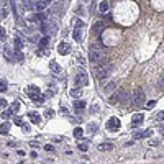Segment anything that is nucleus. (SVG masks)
I'll return each mask as SVG.
<instances>
[{
	"label": "nucleus",
	"instance_id": "obj_1",
	"mask_svg": "<svg viewBox=\"0 0 164 164\" xmlns=\"http://www.w3.org/2000/svg\"><path fill=\"white\" fill-rule=\"evenodd\" d=\"M89 61L94 64L105 62V53L102 51V48H90L89 51Z\"/></svg>",
	"mask_w": 164,
	"mask_h": 164
},
{
	"label": "nucleus",
	"instance_id": "obj_2",
	"mask_svg": "<svg viewBox=\"0 0 164 164\" xmlns=\"http://www.w3.org/2000/svg\"><path fill=\"white\" fill-rule=\"evenodd\" d=\"M112 72H113V66L112 64H107V66H102V67L95 69V75H97L99 81H105L107 77H110Z\"/></svg>",
	"mask_w": 164,
	"mask_h": 164
},
{
	"label": "nucleus",
	"instance_id": "obj_3",
	"mask_svg": "<svg viewBox=\"0 0 164 164\" xmlns=\"http://www.w3.org/2000/svg\"><path fill=\"white\" fill-rule=\"evenodd\" d=\"M74 82H75V87L89 85V74H87L84 69H79L77 74H75V77H74Z\"/></svg>",
	"mask_w": 164,
	"mask_h": 164
},
{
	"label": "nucleus",
	"instance_id": "obj_4",
	"mask_svg": "<svg viewBox=\"0 0 164 164\" xmlns=\"http://www.w3.org/2000/svg\"><path fill=\"white\" fill-rule=\"evenodd\" d=\"M143 102H145V92H143L141 89H138L136 92H135V95H133V107L135 109H139Z\"/></svg>",
	"mask_w": 164,
	"mask_h": 164
},
{
	"label": "nucleus",
	"instance_id": "obj_5",
	"mask_svg": "<svg viewBox=\"0 0 164 164\" xmlns=\"http://www.w3.org/2000/svg\"><path fill=\"white\" fill-rule=\"evenodd\" d=\"M120 126H122V123H120V120L117 117H112L109 122H107V130H110V131L120 130Z\"/></svg>",
	"mask_w": 164,
	"mask_h": 164
},
{
	"label": "nucleus",
	"instance_id": "obj_6",
	"mask_svg": "<svg viewBox=\"0 0 164 164\" xmlns=\"http://www.w3.org/2000/svg\"><path fill=\"white\" fill-rule=\"evenodd\" d=\"M143 122H145V115H143V113H135L133 117H131V126H133V128L139 126Z\"/></svg>",
	"mask_w": 164,
	"mask_h": 164
},
{
	"label": "nucleus",
	"instance_id": "obj_7",
	"mask_svg": "<svg viewBox=\"0 0 164 164\" xmlns=\"http://www.w3.org/2000/svg\"><path fill=\"white\" fill-rule=\"evenodd\" d=\"M58 53L61 54V56H66V54H69L71 53V46H69V43H61V45L58 46Z\"/></svg>",
	"mask_w": 164,
	"mask_h": 164
},
{
	"label": "nucleus",
	"instance_id": "obj_8",
	"mask_svg": "<svg viewBox=\"0 0 164 164\" xmlns=\"http://www.w3.org/2000/svg\"><path fill=\"white\" fill-rule=\"evenodd\" d=\"M49 5H51V0H36V10L38 12H43Z\"/></svg>",
	"mask_w": 164,
	"mask_h": 164
},
{
	"label": "nucleus",
	"instance_id": "obj_9",
	"mask_svg": "<svg viewBox=\"0 0 164 164\" xmlns=\"http://www.w3.org/2000/svg\"><path fill=\"white\" fill-rule=\"evenodd\" d=\"M3 54H5V59H7V61H10V62L15 61V54H13V51H12L10 46H5V49H3Z\"/></svg>",
	"mask_w": 164,
	"mask_h": 164
},
{
	"label": "nucleus",
	"instance_id": "obj_10",
	"mask_svg": "<svg viewBox=\"0 0 164 164\" xmlns=\"http://www.w3.org/2000/svg\"><path fill=\"white\" fill-rule=\"evenodd\" d=\"M115 89H117V81H110L105 87H103V92L109 95V94H112V92H113Z\"/></svg>",
	"mask_w": 164,
	"mask_h": 164
},
{
	"label": "nucleus",
	"instance_id": "obj_11",
	"mask_svg": "<svg viewBox=\"0 0 164 164\" xmlns=\"http://www.w3.org/2000/svg\"><path fill=\"white\" fill-rule=\"evenodd\" d=\"M105 28H107V25H105L103 22H97L94 26H92V30H94V33H95V35H99V33H102V31L105 30Z\"/></svg>",
	"mask_w": 164,
	"mask_h": 164
},
{
	"label": "nucleus",
	"instance_id": "obj_12",
	"mask_svg": "<svg viewBox=\"0 0 164 164\" xmlns=\"http://www.w3.org/2000/svg\"><path fill=\"white\" fill-rule=\"evenodd\" d=\"M123 92H125V90H123V89H120V90L117 92V94H113V97H110V99H109V102H110V103H118L120 100H122Z\"/></svg>",
	"mask_w": 164,
	"mask_h": 164
},
{
	"label": "nucleus",
	"instance_id": "obj_13",
	"mask_svg": "<svg viewBox=\"0 0 164 164\" xmlns=\"http://www.w3.org/2000/svg\"><path fill=\"white\" fill-rule=\"evenodd\" d=\"M48 8H49V13H51V15H58V13H59V10H61V3H59V2L51 3V5L48 7Z\"/></svg>",
	"mask_w": 164,
	"mask_h": 164
},
{
	"label": "nucleus",
	"instance_id": "obj_14",
	"mask_svg": "<svg viewBox=\"0 0 164 164\" xmlns=\"http://www.w3.org/2000/svg\"><path fill=\"white\" fill-rule=\"evenodd\" d=\"M153 133V130H145V131H138V133H135L133 135V138L135 139H139V138H148L149 135Z\"/></svg>",
	"mask_w": 164,
	"mask_h": 164
},
{
	"label": "nucleus",
	"instance_id": "obj_15",
	"mask_svg": "<svg viewBox=\"0 0 164 164\" xmlns=\"http://www.w3.org/2000/svg\"><path fill=\"white\" fill-rule=\"evenodd\" d=\"M84 109H85V102L84 100H75L74 102V110L77 112V113H81Z\"/></svg>",
	"mask_w": 164,
	"mask_h": 164
},
{
	"label": "nucleus",
	"instance_id": "obj_16",
	"mask_svg": "<svg viewBox=\"0 0 164 164\" xmlns=\"http://www.w3.org/2000/svg\"><path fill=\"white\" fill-rule=\"evenodd\" d=\"M49 69H51V72H53V74H59V72H61V67H59V64L56 62V61H51L49 62Z\"/></svg>",
	"mask_w": 164,
	"mask_h": 164
},
{
	"label": "nucleus",
	"instance_id": "obj_17",
	"mask_svg": "<svg viewBox=\"0 0 164 164\" xmlns=\"http://www.w3.org/2000/svg\"><path fill=\"white\" fill-rule=\"evenodd\" d=\"M69 95L74 99V100H75V99H79V97L82 95V92H81V87H75V89H71V90H69Z\"/></svg>",
	"mask_w": 164,
	"mask_h": 164
},
{
	"label": "nucleus",
	"instance_id": "obj_18",
	"mask_svg": "<svg viewBox=\"0 0 164 164\" xmlns=\"http://www.w3.org/2000/svg\"><path fill=\"white\" fill-rule=\"evenodd\" d=\"M28 117H30L31 123H39V122H41V117H39L36 112H30V113H28Z\"/></svg>",
	"mask_w": 164,
	"mask_h": 164
},
{
	"label": "nucleus",
	"instance_id": "obj_19",
	"mask_svg": "<svg viewBox=\"0 0 164 164\" xmlns=\"http://www.w3.org/2000/svg\"><path fill=\"white\" fill-rule=\"evenodd\" d=\"M72 38H74V41H75V43H81V41H82V31L79 30V28H75V30H74Z\"/></svg>",
	"mask_w": 164,
	"mask_h": 164
},
{
	"label": "nucleus",
	"instance_id": "obj_20",
	"mask_svg": "<svg viewBox=\"0 0 164 164\" xmlns=\"http://www.w3.org/2000/svg\"><path fill=\"white\" fill-rule=\"evenodd\" d=\"M112 148H113L112 143H100V145H99V149L100 151H110Z\"/></svg>",
	"mask_w": 164,
	"mask_h": 164
},
{
	"label": "nucleus",
	"instance_id": "obj_21",
	"mask_svg": "<svg viewBox=\"0 0 164 164\" xmlns=\"http://www.w3.org/2000/svg\"><path fill=\"white\" fill-rule=\"evenodd\" d=\"M10 130V122H5L2 126H0V135H7Z\"/></svg>",
	"mask_w": 164,
	"mask_h": 164
},
{
	"label": "nucleus",
	"instance_id": "obj_22",
	"mask_svg": "<svg viewBox=\"0 0 164 164\" xmlns=\"http://www.w3.org/2000/svg\"><path fill=\"white\" fill-rule=\"evenodd\" d=\"M99 10H100V13H107L109 12V2H100L99 3Z\"/></svg>",
	"mask_w": 164,
	"mask_h": 164
},
{
	"label": "nucleus",
	"instance_id": "obj_23",
	"mask_svg": "<svg viewBox=\"0 0 164 164\" xmlns=\"http://www.w3.org/2000/svg\"><path fill=\"white\" fill-rule=\"evenodd\" d=\"M82 136H84V130H82V128H75V130H74V138L81 139Z\"/></svg>",
	"mask_w": 164,
	"mask_h": 164
},
{
	"label": "nucleus",
	"instance_id": "obj_24",
	"mask_svg": "<svg viewBox=\"0 0 164 164\" xmlns=\"http://www.w3.org/2000/svg\"><path fill=\"white\" fill-rule=\"evenodd\" d=\"M12 115H13V112H12V110H5V112H2V118H3V120H8V118L12 117Z\"/></svg>",
	"mask_w": 164,
	"mask_h": 164
},
{
	"label": "nucleus",
	"instance_id": "obj_25",
	"mask_svg": "<svg viewBox=\"0 0 164 164\" xmlns=\"http://www.w3.org/2000/svg\"><path fill=\"white\" fill-rule=\"evenodd\" d=\"M15 61H23V53H22V49H17V53H15Z\"/></svg>",
	"mask_w": 164,
	"mask_h": 164
},
{
	"label": "nucleus",
	"instance_id": "obj_26",
	"mask_svg": "<svg viewBox=\"0 0 164 164\" xmlns=\"http://www.w3.org/2000/svg\"><path fill=\"white\" fill-rule=\"evenodd\" d=\"M74 26L75 28H82L84 26V22H82L81 18H74Z\"/></svg>",
	"mask_w": 164,
	"mask_h": 164
},
{
	"label": "nucleus",
	"instance_id": "obj_27",
	"mask_svg": "<svg viewBox=\"0 0 164 164\" xmlns=\"http://www.w3.org/2000/svg\"><path fill=\"white\" fill-rule=\"evenodd\" d=\"M45 117H46V118H53V117H54V112L51 110V109H46V110H45Z\"/></svg>",
	"mask_w": 164,
	"mask_h": 164
},
{
	"label": "nucleus",
	"instance_id": "obj_28",
	"mask_svg": "<svg viewBox=\"0 0 164 164\" xmlns=\"http://www.w3.org/2000/svg\"><path fill=\"white\" fill-rule=\"evenodd\" d=\"M77 148H79V149L82 151V153H85V151L89 149V145H87V143H81V145H79Z\"/></svg>",
	"mask_w": 164,
	"mask_h": 164
},
{
	"label": "nucleus",
	"instance_id": "obj_29",
	"mask_svg": "<svg viewBox=\"0 0 164 164\" xmlns=\"http://www.w3.org/2000/svg\"><path fill=\"white\" fill-rule=\"evenodd\" d=\"M18 110H20V102H13V105H12V112H13V113H17Z\"/></svg>",
	"mask_w": 164,
	"mask_h": 164
},
{
	"label": "nucleus",
	"instance_id": "obj_30",
	"mask_svg": "<svg viewBox=\"0 0 164 164\" xmlns=\"http://www.w3.org/2000/svg\"><path fill=\"white\" fill-rule=\"evenodd\" d=\"M48 41H49V38L45 36V38L41 39V41H39V46H41V48H46V46H48Z\"/></svg>",
	"mask_w": 164,
	"mask_h": 164
},
{
	"label": "nucleus",
	"instance_id": "obj_31",
	"mask_svg": "<svg viewBox=\"0 0 164 164\" xmlns=\"http://www.w3.org/2000/svg\"><path fill=\"white\" fill-rule=\"evenodd\" d=\"M22 46H23L22 39H20V38H15V48H17V49H22Z\"/></svg>",
	"mask_w": 164,
	"mask_h": 164
},
{
	"label": "nucleus",
	"instance_id": "obj_32",
	"mask_svg": "<svg viewBox=\"0 0 164 164\" xmlns=\"http://www.w3.org/2000/svg\"><path fill=\"white\" fill-rule=\"evenodd\" d=\"M89 131H90V133H95V131H97V125H95V123H90V125H89Z\"/></svg>",
	"mask_w": 164,
	"mask_h": 164
},
{
	"label": "nucleus",
	"instance_id": "obj_33",
	"mask_svg": "<svg viewBox=\"0 0 164 164\" xmlns=\"http://www.w3.org/2000/svg\"><path fill=\"white\" fill-rule=\"evenodd\" d=\"M156 120H158V122H164V112H159V113L156 115Z\"/></svg>",
	"mask_w": 164,
	"mask_h": 164
},
{
	"label": "nucleus",
	"instance_id": "obj_34",
	"mask_svg": "<svg viewBox=\"0 0 164 164\" xmlns=\"http://www.w3.org/2000/svg\"><path fill=\"white\" fill-rule=\"evenodd\" d=\"M5 90H7V82L2 81L0 82V92H5Z\"/></svg>",
	"mask_w": 164,
	"mask_h": 164
},
{
	"label": "nucleus",
	"instance_id": "obj_35",
	"mask_svg": "<svg viewBox=\"0 0 164 164\" xmlns=\"http://www.w3.org/2000/svg\"><path fill=\"white\" fill-rule=\"evenodd\" d=\"M5 28H3V26H0V39H5Z\"/></svg>",
	"mask_w": 164,
	"mask_h": 164
},
{
	"label": "nucleus",
	"instance_id": "obj_36",
	"mask_svg": "<svg viewBox=\"0 0 164 164\" xmlns=\"http://www.w3.org/2000/svg\"><path fill=\"white\" fill-rule=\"evenodd\" d=\"M146 107H148V109H153V107H156V100H149V102L146 103Z\"/></svg>",
	"mask_w": 164,
	"mask_h": 164
},
{
	"label": "nucleus",
	"instance_id": "obj_37",
	"mask_svg": "<svg viewBox=\"0 0 164 164\" xmlns=\"http://www.w3.org/2000/svg\"><path fill=\"white\" fill-rule=\"evenodd\" d=\"M15 125H18V126H23V122H22V118H20V117H17V118H15Z\"/></svg>",
	"mask_w": 164,
	"mask_h": 164
},
{
	"label": "nucleus",
	"instance_id": "obj_38",
	"mask_svg": "<svg viewBox=\"0 0 164 164\" xmlns=\"http://www.w3.org/2000/svg\"><path fill=\"white\" fill-rule=\"evenodd\" d=\"M158 145H159L158 139H149V146H158Z\"/></svg>",
	"mask_w": 164,
	"mask_h": 164
},
{
	"label": "nucleus",
	"instance_id": "obj_39",
	"mask_svg": "<svg viewBox=\"0 0 164 164\" xmlns=\"http://www.w3.org/2000/svg\"><path fill=\"white\" fill-rule=\"evenodd\" d=\"M59 112H61V113H64V115H67V109L64 105H61V109H59Z\"/></svg>",
	"mask_w": 164,
	"mask_h": 164
},
{
	"label": "nucleus",
	"instance_id": "obj_40",
	"mask_svg": "<svg viewBox=\"0 0 164 164\" xmlns=\"http://www.w3.org/2000/svg\"><path fill=\"white\" fill-rule=\"evenodd\" d=\"M45 149H46V151H54V146H53V145H46Z\"/></svg>",
	"mask_w": 164,
	"mask_h": 164
},
{
	"label": "nucleus",
	"instance_id": "obj_41",
	"mask_svg": "<svg viewBox=\"0 0 164 164\" xmlns=\"http://www.w3.org/2000/svg\"><path fill=\"white\" fill-rule=\"evenodd\" d=\"M159 87H161V89L164 90V75L161 77V81H159Z\"/></svg>",
	"mask_w": 164,
	"mask_h": 164
},
{
	"label": "nucleus",
	"instance_id": "obj_42",
	"mask_svg": "<svg viewBox=\"0 0 164 164\" xmlns=\"http://www.w3.org/2000/svg\"><path fill=\"white\" fill-rule=\"evenodd\" d=\"M90 112H92V113H97V112H99V107H97V105H94V107H92V110H90Z\"/></svg>",
	"mask_w": 164,
	"mask_h": 164
},
{
	"label": "nucleus",
	"instance_id": "obj_43",
	"mask_svg": "<svg viewBox=\"0 0 164 164\" xmlns=\"http://www.w3.org/2000/svg\"><path fill=\"white\" fill-rule=\"evenodd\" d=\"M25 7H26V8H31V2H30V0H25Z\"/></svg>",
	"mask_w": 164,
	"mask_h": 164
},
{
	"label": "nucleus",
	"instance_id": "obj_44",
	"mask_svg": "<svg viewBox=\"0 0 164 164\" xmlns=\"http://www.w3.org/2000/svg\"><path fill=\"white\" fill-rule=\"evenodd\" d=\"M30 146H33V148H38V143H36V141H30Z\"/></svg>",
	"mask_w": 164,
	"mask_h": 164
},
{
	"label": "nucleus",
	"instance_id": "obj_45",
	"mask_svg": "<svg viewBox=\"0 0 164 164\" xmlns=\"http://www.w3.org/2000/svg\"><path fill=\"white\" fill-rule=\"evenodd\" d=\"M5 105H7V102L3 99H0V107H5Z\"/></svg>",
	"mask_w": 164,
	"mask_h": 164
},
{
	"label": "nucleus",
	"instance_id": "obj_46",
	"mask_svg": "<svg viewBox=\"0 0 164 164\" xmlns=\"http://www.w3.org/2000/svg\"><path fill=\"white\" fill-rule=\"evenodd\" d=\"M161 133H162V135H164V128H161Z\"/></svg>",
	"mask_w": 164,
	"mask_h": 164
}]
</instances>
